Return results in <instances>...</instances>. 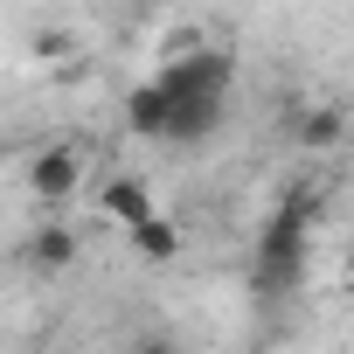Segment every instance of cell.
Masks as SVG:
<instances>
[{
  "label": "cell",
  "mask_w": 354,
  "mask_h": 354,
  "mask_svg": "<svg viewBox=\"0 0 354 354\" xmlns=\"http://www.w3.org/2000/svg\"><path fill=\"white\" fill-rule=\"evenodd\" d=\"M319 209H326L319 188H299L292 202L271 209V223L257 230V257H250L257 292H292V285H306L313 250H319Z\"/></svg>",
  "instance_id": "6da1fadb"
},
{
  "label": "cell",
  "mask_w": 354,
  "mask_h": 354,
  "mask_svg": "<svg viewBox=\"0 0 354 354\" xmlns=\"http://www.w3.org/2000/svg\"><path fill=\"white\" fill-rule=\"evenodd\" d=\"M21 188H28V202H42V209H63V202H77V195L91 188V153H84L77 139H56V146H42V153L21 167Z\"/></svg>",
  "instance_id": "7a4b0ae2"
},
{
  "label": "cell",
  "mask_w": 354,
  "mask_h": 354,
  "mask_svg": "<svg viewBox=\"0 0 354 354\" xmlns=\"http://www.w3.org/2000/svg\"><path fill=\"white\" fill-rule=\"evenodd\" d=\"M160 209H153V181L146 174H104L97 181V223H111V230H139V223H153Z\"/></svg>",
  "instance_id": "3957f363"
},
{
  "label": "cell",
  "mask_w": 354,
  "mask_h": 354,
  "mask_svg": "<svg viewBox=\"0 0 354 354\" xmlns=\"http://www.w3.org/2000/svg\"><path fill=\"white\" fill-rule=\"evenodd\" d=\"M292 139H299L306 153H333V146L347 139V104H306V111L292 118Z\"/></svg>",
  "instance_id": "277c9868"
},
{
  "label": "cell",
  "mask_w": 354,
  "mask_h": 354,
  "mask_svg": "<svg viewBox=\"0 0 354 354\" xmlns=\"http://www.w3.org/2000/svg\"><path fill=\"white\" fill-rule=\"evenodd\" d=\"M28 264H35L42 278H63V271L77 264V230H70V223H42V230L28 236Z\"/></svg>",
  "instance_id": "5b68a950"
},
{
  "label": "cell",
  "mask_w": 354,
  "mask_h": 354,
  "mask_svg": "<svg viewBox=\"0 0 354 354\" xmlns=\"http://www.w3.org/2000/svg\"><path fill=\"white\" fill-rule=\"evenodd\" d=\"M125 125H132L139 139H160V132H167V91H160L153 77H139V84L125 91Z\"/></svg>",
  "instance_id": "8992f818"
},
{
  "label": "cell",
  "mask_w": 354,
  "mask_h": 354,
  "mask_svg": "<svg viewBox=\"0 0 354 354\" xmlns=\"http://www.w3.org/2000/svg\"><path fill=\"white\" fill-rule=\"evenodd\" d=\"M125 243H132V250H139L146 264H174V257H181V230H174L167 216H153V223H139V230H132Z\"/></svg>",
  "instance_id": "52a82bcc"
},
{
  "label": "cell",
  "mask_w": 354,
  "mask_h": 354,
  "mask_svg": "<svg viewBox=\"0 0 354 354\" xmlns=\"http://www.w3.org/2000/svg\"><path fill=\"white\" fill-rule=\"evenodd\" d=\"M132 354H181V347H174V333H139Z\"/></svg>",
  "instance_id": "ba28073f"
},
{
  "label": "cell",
  "mask_w": 354,
  "mask_h": 354,
  "mask_svg": "<svg viewBox=\"0 0 354 354\" xmlns=\"http://www.w3.org/2000/svg\"><path fill=\"white\" fill-rule=\"evenodd\" d=\"M28 354H56V347H28Z\"/></svg>",
  "instance_id": "9c48e42d"
}]
</instances>
